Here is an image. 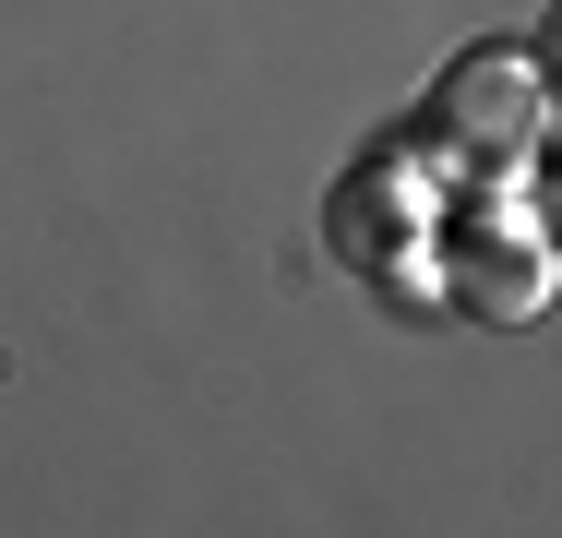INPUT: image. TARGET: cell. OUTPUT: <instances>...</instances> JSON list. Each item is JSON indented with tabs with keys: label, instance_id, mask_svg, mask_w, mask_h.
<instances>
[{
	"label": "cell",
	"instance_id": "obj_2",
	"mask_svg": "<svg viewBox=\"0 0 562 538\" xmlns=\"http://www.w3.org/2000/svg\"><path fill=\"white\" fill-rule=\"evenodd\" d=\"M443 276H454V300H467V323H539L562 251H551V227L479 204V215H454V227H443Z\"/></svg>",
	"mask_w": 562,
	"mask_h": 538
},
{
	"label": "cell",
	"instance_id": "obj_4",
	"mask_svg": "<svg viewBox=\"0 0 562 538\" xmlns=\"http://www.w3.org/2000/svg\"><path fill=\"white\" fill-rule=\"evenodd\" d=\"M539 72H551V85H562V12H551V24H539Z\"/></svg>",
	"mask_w": 562,
	"mask_h": 538
},
{
	"label": "cell",
	"instance_id": "obj_3",
	"mask_svg": "<svg viewBox=\"0 0 562 538\" xmlns=\"http://www.w3.org/2000/svg\"><path fill=\"white\" fill-rule=\"evenodd\" d=\"M407 215H419V180H407L395 156H383V168H347L336 180V264H359V276L395 264V251H407Z\"/></svg>",
	"mask_w": 562,
	"mask_h": 538
},
{
	"label": "cell",
	"instance_id": "obj_1",
	"mask_svg": "<svg viewBox=\"0 0 562 538\" xmlns=\"http://www.w3.org/2000/svg\"><path fill=\"white\" fill-rule=\"evenodd\" d=\"M431 132H443V156H467V168H527L539 132H551V72L515 60V48H467L443 85H431Z\"/></svg>",
	"mask_w": 562,
	"mask_h": 538
}]
</instances>
